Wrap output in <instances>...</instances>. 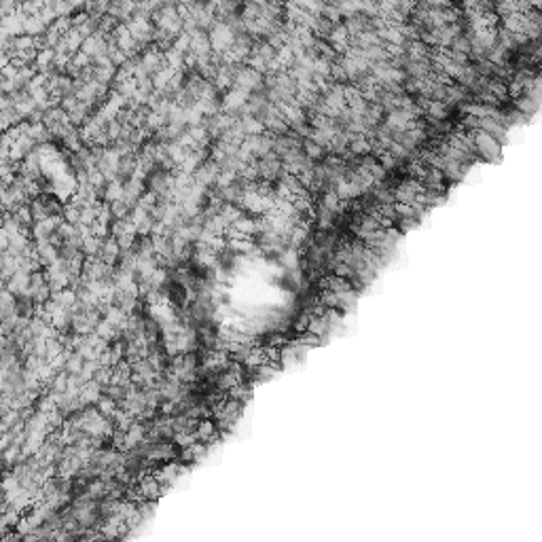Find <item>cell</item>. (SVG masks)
Listing matches in <instances>:
<instances>
[{"mask_svg": "<svg viewBox=\"0 0 542 542\" xmlns=\"http://www.w3.org/2000/svg\"><path fill=\"white\" fill-rule=\"evenodd\" d=\"M475 146H477V155L483 161H500V153H502V144L492 138L485 132H475Z\"/></svg>", "mask_w": 542, "mask_h": 542, "instance_id": "cell-2", "label": "cell"}, {"mask_svg": "<svg viewBox=\"0 0 542 542\" xmlns=\"http://www.w3.org/2000/svg\"><path fill=\"white\" fill-rule=\"evenodd\" d=\"M208 38H210L212 51L216 55H225L231 49V45L236 43V34H233L231 26L225 21H214V26L208 30Z\"/></svg>", "mask_w": 542, "mask_h": 542, "instance_id": "cell-1", "label": "cell"}, {"mask_svg": "<svg viewBox=\"0 0 542 542\" xmlns=\"http://www.w3.org/2000/svg\"><path fill=\"white\" fill-rule=\"evenodd\" d=\"M221 172H223V167H221L214 159H208V161H204V163L197 167V172H195L193 176H195V182H197V184H201L204 189H212V187H216Z\"/></svg>", "mask_w": 542, "mask_h": 542, "instance_id": "cell-3", "label": "cell"}]
</instances>
